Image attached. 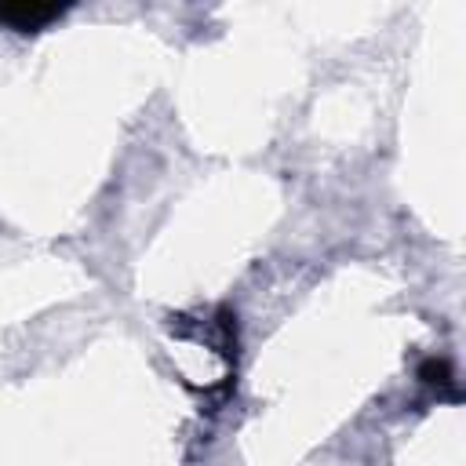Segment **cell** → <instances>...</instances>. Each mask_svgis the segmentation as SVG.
<instances>
[{"instance_id": "6da1fadb", "label": "cell", "mask_w": 466, "mask_h": 466, "mask_svg": "<svg viewBox=\"0 0 466 466\" xmlns=\"http://www.w3.org/2000/svg\"><path fill=\"white\" fill-rule=\"evenodd\" d=\"M69 7L66 4H0V22L7 25V29H15V33H40V29H47L55 18H62Z\"/></svg>"}, {"instance_id": "7a4b0ae2", "label": "cell", "mask_w": 466, "mask_h": 466, "mask_svg": "<svg viewBox=\"0 0 466 466\" xmlns=\"http://www.w3.org/2000/svg\"><path fill=\"white\" fill-rule=\"evenodd\" d=\"M419 379H422L426 386H444L451 397H459V393H455V375H451V364H448L444 357L426 360V364L419 368Z\"/></svg>"}]
</instances>
